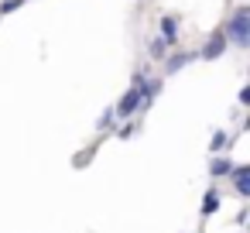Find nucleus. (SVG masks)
<instances>
[{
  "mask_svg": "<svg viewBox=\"0 0 250 233\" xmlns=\"http://www.w3.org/2000/svg\"><path fill=\"white\" fill-rule=\"evenodd\" d=\"M219 148H226V134H223V130H216V134H212V144H209V151L216 154Z\"/></svg>",
  "mask_w": 250,
  "mask_h": 233,
  "instance_id": "9d476101",
  "label": "nucleus"
},
{
  "mask_svg": "<svg viewBox=\"0 0 250 233\" xmlns=\"http://www.w3.org/2000/svg\"><path fill=\"white\" fill-rule=\"evenodd\" d=\"M229 171H233V165H229L226 158H212V161H209V175H212V178H219V175H229Z\"/></svg>",
  "mask_w": 250,
  "mask_h": 233,
  "instance_id": "0eeeda50",
  "label": "nucleus"
},
{
  "mask_svg": "<svg viewBox=\"0 0 250 233\" xmlns=\"http://www.w3.org/2000/svg\"><path fill=\"white\" fill-rule=\"evenodd\" d=\"M24 4V0H4V4H0V14H11V11H18Z\"/></svg>",
  "mask_w": 250,
  "mask_h": 233,
  "instance_id": "9b49d317",
  "label": "nucleus"
},
{
  "mask_svg": "<svg viewBox=\"0 0 250 233\" xmlns=\"http://www.w3.org/2000/svg\"><path fill=\"white\" fill-rule=\"evenodd\" d=\"M192 59H195V55H192V52H178V55H171V59H168V62H165V69H168V76H171V72H178V69H182V65H188V62H192Z\"/></svg>",
  "mask_w": 250,
  "mask_h": 233,
  "instance_id": "423d86ee",
  "label": "nucleus"
},
{
  "mask_svg": "<svg viewBox=\"0 0 250 233\" xmlns=\"http://www.w3.org/2000/svg\"><path fill=\"white\" fill-rule=\"evenodd\" d=\"M223 52H226V35H223V31H216V35H212V38H209V42H206V48H202V52H199V55H202V59H209V62H212V59H219V55H223Z\"/></svg>",
  "mask_w": 250,
  "mask_h": 233,
  "instance_id": "f03ea898",
  "label": "nucleus"
},
{
  "mask_svg": "<svg viewBox=\"0 0 250 233\" xmlns=\"http://www.w3.org/2000/svg\"><path fill=\"white\" fill-rule=\"evenodd\" d=\"M216 209H219V195H216V189H209L206 199H202V216H212Z\"/></svg>",
  "mask_w": 250,
  "mask_h": 233,
  "instance_id": "6e6552de",
  "label": "nucleus"
},
{
  "mask_svg": "<svg viewBox=\"0 0 250 233\" xmlns=\"http://www.w3.org/2000/svg\"><path fill=\"white\" fill-rule=\"evenodd\" d=\"M110 120H113V106H110V110L100 117V124H96V127H100V130H110Z\"/></svg>",
  "mask_w": 250,
  "mask_h": 233,
  "instance_id": "f8f14e48",
  "label": "nucleus"
},
{
  "mask_svg": "<svg viewBox=\"0 0 250 233\" xmlns=\"http://www.w3.org/2000/svg\"><path fill=\"white\" fill-rule=\"evenodd\" d=\"M233 182H236V192H240V195H250V168H247V165L233 168Z\"/></svg>",
  "mask_w": 250,
  "mask_h": 233,
  "instance_id": "20e7f679",
  "label": "nucleus"
},
{
  "mask_svg": "<svg viewBox=\"0 0 250 233\" xmlns=\"http://www.w3.org/2000/svg\"><path fill=\"white\" fill-rule=\"evenodd\" d=\"M223 35L233 38L236 48H247V45H250V7H240V11L229 18V24H226Z\"/></svg>",
  "mask_w": 250,
  "mask_h": 233,
  "instance_id": "f257e3e1",
  "label": "nucleus"
},
{
  "mask_svg": "<svg viewBox=\"0 0 250 233\" xmlns=\"http://www.w3.org/2000/svg\"><path fill=\"white\" fill-rule=\"evenodd\" d=\"M147 52H151V55H154V59H161V55H165V52H168V42H165V38H154V42H151V48H147Z\"/></svg>",
  "mask_w": 250,
  "mask_h": 233,
  "instance_id": "1a4fd4ad",
  "label": "nucleus"
},
{
  "mask_svg": "<svg viewBox=\"0 0 250 233\" xmlns=\"http://www.w3.org/2000/svg\"><path fill=\"white\" fill-rule=\"evenodd\" d=\"M137 106H141V93H137V89H130V93H127L120 103H117V110H113V113H120V117H130Z\"/></svg>",
  "mask_w": 250,
  "mask_h": 233,
  "instance_id": "7ed1b4c3",
  "label": "nucleus"
},
{
  "mask_svg": "<svg viewBox=\"0 0 250 233\" xmlns=\"http://www.w3.org/2000/svg\"><path fill=\"white\" fill-rule=\"evenodd\" d=\"M161 38L168 45H175V38H178V21L175 18H161Z\"/></svg>",
  "mask_w": 250,
  "mask_h": 233,
  "instance_id": "39448f33",
  "label": "nucleus"
}]
</instances>
